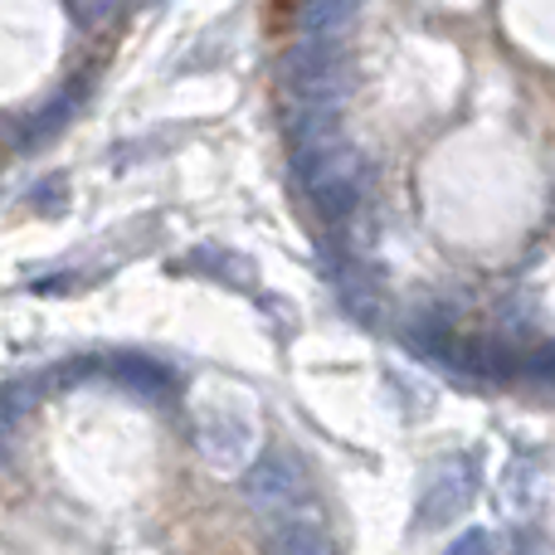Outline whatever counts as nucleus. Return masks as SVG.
Wrapping results in <instances>:
<instances>
[{
  "label": "nucleus",
  "instance_id": "nucleus-1",
  "mask_svg": "<svg viewBox=\"0 0 555 555\" xmlns=\"http://www.w3.org/2000/svg\"><path fill=\"white\" fill-rule=\"evenodd\" d=\"M297 176H302L307 201L317 205V215L332 224H341L346 215L361 205V162L356 152L336 142H302L297 152Z\"/></svg>",
  "mask_w": 555,
  "mask_h": 555
},
{
  "label": "nucleus",
  "instance_id": "nucleus-2",
  "mask_svg": "<svg viewBox=\"0 0 555 555\" xmlns=\"http://www.w3.org/2000/svg\"><path fill=\"white\" fill-rule=\"evenodd\" d=\"M240 488L249 507H263V512L297 507L307 498V468L287 449H273V453H259V463H249Z\"/></svg>",
  "mask_w": 555,
  "mask_h": 555
},
{
  "label": "nucleus",
  "instance_id": "nucleus-3",
  "mask_svg": "<svg viewBox=\"0 0 555 555\" xmlns=\"http://www.w3.org/2000/svg\"><path fill=\"white\" fill-rule=\"evenodd\" d=\"M195 449H201V459L210 468L234 473L254 453V429L234 410H201V420H195Z\"/></svg>",
  "mask_w": 555,
  "mask_h": 555
},
{
  "label": "nucleus",
  "instance_id": "nucleus-4",
  "mask_svg": "<svg viewBox=\"0 0 555 555\" xmlns=\"http://www.w3.org/2000/svg\"><path fill=\"white\" fill-rule=\"evenodd\" d=\"M473 488H478V473H473L468 459L443 463V468L429 478L424 498H420V527H424V531L449 527V521L473 502Z\"/></svg>",
  "mask_w": 555,
  "mask_h": 555
},
{
  "label": "nucleus",
  "instance_id": "nucleus-5",
  "mask_svg": "<svg viewBox=\"0 0 555 555\" xmlns=\"http://www.w3.org/2000/svg\"><path fill=\"white\" fill-rule=\"evenodd\" d=\"M107 371H113V380H122L127 390H142V395H166L171 390V371H166V365H156V361H146V356H113V365H107Z\"/></svg>",
  "mask_w": 555,
  "mask_h": 555
},
{
  "label": "nucleus",
  "instance_id": "nucleus-6",
  "mask_svg": "<svg viewBox=\"0 0 555 555\" xmlns=\"http://www.w3.org/2000/svg\"><path fill=\"white\" fill-rule=\"evenodd\" d=\"M269 555H332V546L312 527H278L269 537Z\"/></svg>",
  "mask_w": 555,
  "mask_h": 555
},
{
  "label": "nucleus",
  "instance_id": "nucleus-7",
  "mask_svg": "<svg viewBox=\"0 0 555 555\" xmlns=\"http://www.w3.org/2000/svg\"><path fill=\"white\" fill-rule=\"evenodd\" d=\"M449 555H492V537L482 527H473V531H463V537L453 541Z\"/></svg>",
  "mask_w": 555,
  "mask_h": 555
},
{
  "label": "nucleus",
  "instance_id": "nucleus-8",
  "mask_svg": "<svg viewBox=\"0 0 555 555\" xmlns=\"http://www.w3.org/2000/svg\"><path fill=\"white\" fill-rule=\"evenodd\" d=\"M527 371L537 375V380H551V385H555V346H546V351H541V356H531V361H527Z\"/></svg>",
  "mask_w": 555,
  "mask_h": 555
}]
</instances>
